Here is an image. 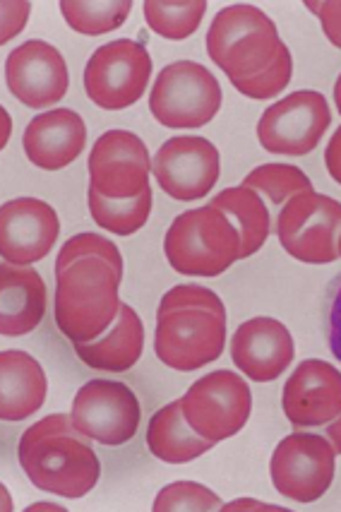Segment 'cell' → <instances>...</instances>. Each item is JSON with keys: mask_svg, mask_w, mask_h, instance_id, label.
I'll list each match as a JSON object with an SVG mask.
<instances>
[{"mask_svg": "<svg viewBox=\"0 0 341 512\" xmlns=\"http://www.w3.org/2000/svg\"><path fill=\"white\" fill-rule=\"evenodd\" d=\"M142 8H145V20L154 34L171 41H183L200 27L202 17L207 13V0H181V3L147 0Z\"/></svg>", "mask_w": 341, "mask_h": 512, "instance_id": "484cf974", "label": "cell"}, {"mask_svg": "<svg viewBox=\"0 0 341 512\" xmlns=\"http://www.w3.org/2000/svg\"><path fill=\"white\" fill-rule=\"evenodd\" d=\"M277 236L298 263H334L339 258L341 202L315 190L293 195L279 210Z\"/></svg>", "mask_w": 341, "mask_h": 512, "instance_id": "8992f818", "label": "cell"}, {"mask_svg": "<svg viewBox=\"0 0 341 512\" xmlns=\"http://www.w3.org/2000/svg\"><path fill=\"white\" fill-rule=\"evenodd\" d=\"M334 104H337V109L341 113V73L337 77V85H334Z\"/></svg>", "mask_w": 341, "mask_h": 512, "instance_id": "e575fe53", "label": "cell"}, {"mask_svg": "<svg viewBox=\"0 0 341 512\" xmlns=\"http://www.w3.org/2000/svg\"><path fill=\"white\" fill-rule=\"evenodd\" d=\"M219 106L217 77L195 61L166 65L149 92V111L166 128H202L217 116Z\"/></svg>", "mask_w": 341, "mask_h": 512, "instance_id": "52a82bcc", "label": "cell"}, {"mask_svg": "<svg viewBox=\"0 0 341 512\" xmlns=\"http://www.w3.org/2000/svg\"><path fill=\"white\" fill-rule=\"evenodd\" d=\"M217 443L202 438L183 414L181 400L169 402L154 412L147 428V448L166 464H185L202 457Z\"/></svg>", "mask_w": 341, "mask_h": 512, "instance_id": "603a6c76", "label": "cell"}, {"mask_svg": "<svg viewBox=\"0 0 341 512\" xmlns=\"http://www.w3.org/2000/svg\"><path fill=\"white\" fill-rule=\"evenodd\" d=\"M89 214L101 229L111 231L116 236H130L147 224L149 212H152V188L137 198H104L97 190L89 188Z\"/></svg>", "mask_w": 341, "mask_h": 512, "instance_id": "d4e9b609", "label": "cell"}, {"mask_svg": "<svg viewBox=\"0 0 341 512\" xmlns=\"http://www.w3.org/2000/svg\"><path fill=\"white\" fill-rule=\"evenodd\" d=\"M152 77L147 46L133 39H116L99 46L85 68V92L99 109L121 111L137 104Z\"/></svg>", "mask_w": 341, "mask_h": 512, "instance_id": "ba28073f", "label": "cell"}, {"mask_svg": "<svg viewBox=\"0 0 341 512\" xmlns=\"http://www.w3.org/2000/svg\"><path fill=\"white\" fill-rule=\"evenodd\" d=\"M332 123L327 99L315 89H301L272 104L257 123V140L272 154L303 157L322 142Z\"/></svg>", "mask_w": 341, "mask_h": 512, "instance_id": "8fae6325", "label": "cell"}, {"mask_svg": "<svg viewBox=\"0 0 341 512\" xmlns=\"http://www.w3.org/2000/svg\"><path fill=\"white\" fill-rule=\"evenodd\" d=\"M308 8L320 17V25L329 44L341 49V0H325V3H308Z\"/></svg>", "mask_w": 341, "mask_h": 512, "instance_id": "4dcf8cb0", "label": "cell"}, {"mask_svg": "<svg viewBox=\"0 0 341 512\" xmlns=\"http://www.w3.org/2000/svg\"><path fill=\"white\" fill-rule=\"evenodd\" d=\"M130 10H133V0H106V3L63 0L61 3V13L70 29L87 37H99V34H109L123 27Z\"/></svg>", "mask_w": 341, "mask_h": 512, "instance_id": "4316f807", "label": "cell"}, {"mask_svg": "<svg viewBox=\"0 0 341 512\" xmlns=\"http://www.w3.org/2000/svg\"><path fill=\"white\" fill-rule=\"evenodd\" d=\"M20 467L34 488L63 498H82L99 484L101 462L73 416L51 414L22 433Z\"/></svg>", "mask_w": 341, "mask_h": 512, "instance_id": "277c9868", "label": "cell"}, {"mask_svg": "<svg viewBox=\"0 0 341 512\" xmlns=\"http://www.w3.org/2000/svg\"><path fill=\"white\" fill-rule=\"evenodd\" d=\"M281 409L296 431H320L341 414V373L332 363H298L281 392Z\"/></svg>", "mask_w": 341, "mask_h": 512, "instance_id": "9a60e30c", "label": "cell"}, {"mask_svg": "<svg viewBox=\"0 0 341 512\" xmlns=\"http://www.w3.org/2000/svg\"><path fill=\"white\" fill-rule=\"evenodd\" d=\"M226 347V306L212 289L178 284L161 296L154 351L164 366L193 373L214 363Z\"/></svg>", "mask_w": 341, "mask_h": 512, "instance_id": "3957f363", "label": "cell"}, {"mask_svg": "<svg viewBox=\"0 0 341 512\" xmlns=\"http://www.w3.org/2000/svg\"><path fill=\"white\" fill-rule=\"evenodd\" d=\"M152 171L169 198L202 200L219 181V150L205 138H171L154 154Z\"/></svg>", "mask_w": 341, "mask_h": 512, "instance_id": "5bb4252c", "label": "cell"}, {"mask_svg": "<svg viewBox=\"0 0 341 512\" xmlns=\"http://www.w3.org/2000/svg\"><path fill=\"white\" fill-rule=\"evenodd\" d=\"M317 433H322V436H325L329 443H332L334 452H337V455H341V414L332 421V424H327L325 428H320V431H317Z\"/></svg>", "mask_w": 341, "mask_h": 512, "instance_id": "d6a6232c", "label": "cell"}, {"mask_svg": "<svg viewBox=\"0 0 341 512\" xmlns=\"http://www.w3.org/2000/svg\"><path fill=\"white\" fill-rule=\"evenodd\" d=\"M188 424L202 438L221 443L241 433L253 412V392L238 373L214 371L202 375L181 397Z\"/></svg>", "mask_w": 341, "mask_h": 512, "instance_id": "9c48e42d", "label": "cell"}, {"mask_svg": "<svg viewBox=\"0 0 341 512\" xmlns=\"http://www.w3.org/2000/svg\"><path fill=\"white\" fill-rule=\"evenodd\" d=\"M8 89L29 109H46L65 97L70 85L68 65L56 46L32 39L15 46L5 61Z\"/></svg>", "mask_w": 341, "mask_h": 512, "instance_id": "2e32d148", "label": "cell"}, {"mask_svg": "<svg viewBox=\"0 0 341 512\" xmlns=\"http://www.w3.org/2000/svg\"><path fill=\"white\" fill-rule=\"evenodd\" d=\"M293 354H296V347H293L289 327L267 315L245 320L231 337L233 363L238 371L245 373V378L255 383L277 380L291 366Z\"/></svg>", "mask_w": 341, "mask_h": 512, "instance_id": "ac0fdd59", "label": "cell"}, {"mask_svg": "<svg viewBox=\"0 0 341 512\" xmlns=\"http://www.w3.org/2000/svg\"><path fill=\"white\" fill-rule=\"evenodd\" d=\"M339 258H341V236H339Z\"/></svg>", "mask_w": 341, "mask_h": 512, "instance_id": "d590c367", "label": "cell"}, {"mask_svg": "<svg viewBox=\"0 0 341 512\" xmlns=\"http://www.w3.org/2000/svg\"><path fill=\"white\" fill-rule=\"evenodd\" d=\"M207 53L248 99H274L291 82L293 61L269 17L255 5L219 10L207 32Z\"/></svg>", "mask_w": 341, "mask_h": 512, "instance_id": "7a4b0ae2", "label": "cell"}, {"mask_svg": "<svg viewBox=\"0 0 341 512\" xmlns=\"http://www.w3.org/2000/svg\"><path fill=\"white\" fill-rule=\"evenodd\" d=\"M49 380L44 368L27 351L8 349L0 354V416L25 421L46 402Z\"/></svg>", "mask_w": 341, "mask_h": 512, "instance_id": "44dd1931", "label": "cell"}, {"mask_svg": "<svg viewBox=\"0 0 341 512\" xmlns=\"http://www.w3.org/2000/svg\"><path fill=\"white\" fill-rule=\"evenodd\" d=\"M209 205L224 212L238 229V236H241V260L250 258V255H255L257 250L265 246L269 231H272V219H269V210L265 207V200L260 198V193L245 186L226 188L219 195H214Z\"/></svg>", "mask_w": 341, "mask_h": 512, "instance_id": "cb8c5ba5", "label": "cell"}, {"mask_svg": "<svg viewBox=\"0 0 341 512\" xmlns=\"http://www.w3.org/2000/svg\"><path fill=\"white\" fill-rule=\"evenodd\" d=\"M123 255L109 238L77 234L56 258V315L58 330L73 344L92 342L116 323L121 311Z\"/></svg>", "mask_w": 341, "mask_h": 512, "instance_id": "6da1fadb", "label": "cell"}, {"mask_svg": "<svg viewBox=\"0 0 341 512\" xmlns=\"http://www.w3.org/2000/svg\"><path fill=\"white\" fill-rule=\"evenodd\" d=\"M142 349H145V325L128 303H123L116 323L104 335L92 342L75 344V354L82 363H87L94 371L109 373L130 371L140 361Z\"/></svg>", "mask_w": 341, "mask_h": 512, "instance_id": "7402d4cb", "label": "cell"}, {"mask_svg": "<svg viewBox=\"0 0 341 512\" xmlns=\"http://www.w3.org/2000/svg\"><path fill=\"white\" fill-rule=\"evenodd\" d=\"M241 186L253 188L255 193L265 195L274 207L286 205L293 195L313 190V181L303 174L298 166L291 164H265L257 166L243 178Z\"/></svg>", "mask_w": 341, "mask_h": 512, "instance_id": "83f0119b", "label": "cell"}, {"mask_svg": "<svg viewBox=\"0 0 341 512\" xmlns=\"http://www.w3.org/2000/svg\"><path fill=\"white\" fill-rule=\"evenodd\" d=\"M325 164H327L329 176H332L334 181H337L339 186H341V125H339L337 130H334L332 140L327 142Z\"/></svg>", "mask_w": 341, "mask_h": 512, "instance_id": "1f68e13d", "label": "cell"}, {"mask_svg": "<svg viewBox=\"0 0 341 512\" xmlns=\"http://www.w3.org/2000/svg\"><path fill=\"white\" fill-rule=\"evenodd\" d=\"M224 512H233V510H281L279 505H269V503H255V500H236V503H229L221 508Z\"/></svg>", "mask_w": 341, "mask_h": 512, "instance_id": "836d02e7", "label": "cell"}, {"mask_svg": "<svg viewBox=\"0 0 341 512\" xmlns=\"http://www.w3.org/2000/svg\"><path fill=\"white\" fill-rule=\"evenodd\" d=\"M224 503L207 486L195 484V481H176L161 488L157 500H154V512H176V510H221Z\"/></svg>", "mask_w": 341, "mask_h": 512, "instance_id": "f1b7e54d", "label": "cell"}, {"mask_svg": "<svg viewBox=\"0 0 341 512\" xmlns=\"http://www.w3.org/2000/svg\"><path fill=\"white\" fill-rule=\"evenodd\" d=\"M70 416L87 438L118 448L135 438L142 412L137 395L128 385L97 378L77 390Z\"/></svg>", "mask_w": 341, "mask_h": 512, "instance_id": "7c38bea8", "label": "cell"}, {"mask_svg": "<svg viewBox=\"0 0 341 512\" xmlns=\"http://www.w3.org/2000/svg\"><path fill=\"white\" fill-rule=\"evenodd\" d=\"M89 188L104 198H137L149 188L147 145L130 130H109L89 154Z\"/></svg>", "mask_w": 341, "mask_h": 512, "instance_id": "4fadbf2b", "label": "cell"}, {"mask_svg": "<svg viewBox=\"0 0 341 512\" xmlns=\"http://www.w3.org/2000/svg\"><path fill=\"white\" fill-rule=\"evenodd\" d=\"M27 159L44 171H58L73 164L87 145V125L80 113L53 109L29 121L25 138Z\"/></svg>", "mask_w": 341, "mask_h": 512, "instance_id": "d6986e66", "label": "cell"}, {"mask_svg": "<svg viewBox=\"0 0 341 512\" xmlns=\"http://www.w3.org/2000/svg\"><path fill=\"white\" fill-rule=\"evenodd\" d=\"M169 265L185 277H219L241 260V236L217 207H197L173 219L164 238Z\"/></svg>", "mask_w": 341, "mask_h": 512, "instance_id": "5b68a950", "label": "cell"}, {"mask_svg": "<svg viewBox=\"0 0 341 512\" xmlns=\"http://www.w3.org/2000/svg\"><path fill=\"white\" fill-rule=\"evenodd\" d=\"M61 234L58 214L49 202L37 198H17L0 210V253L17 267H29L53 250Z\"/></svg>", "mask_w": 341, "mask_h": 512, "instance_id": "e0dca14e", "label": "cell"}, {"mask_svg": "<svg viewBox=\"0 0 341 512\" xmlns=\"http://www.w3.org/2000/svg\"><path fill=\"white\" fill-rule=\"evenodd\" d=\"M46 315V284L32 267L3 263L0 267V332L25 337Z\"/></svg>", "mask_w": 341, "mask_h": 512, "instance_id": "ffe728a7", "label": "cell"}, {"mask_svg": "<svg viewBox=\"0 0 341 512\" xmlns=\"http://www.w3.org/2000/svg\"><path fill=\"white\" fill-rule=\"evenodd\" d=\"M332 443L313 431H293L277 445L269 462L272 484L293 503H315L329 491L337 469Z\"/></svg>", "mask_w": 341, "mask_h": 512, "instance_id": "30bf717a", "label": "cell"}, {"mask_svg": "<svg viewBox=\"0 0 341 512\" xmlns=\"http://www.w3.org/2000/svg\"><path fill=\"white\" fill-rule=\"evenodd\" d=\"M325 323H327L329 351L334 354V359L341 361V272L327 287Z\"/></svg>", "mask_w": 341, "mask_h": 512, "instance_id": "f546056e", "label": "cell"}]
</instances>
